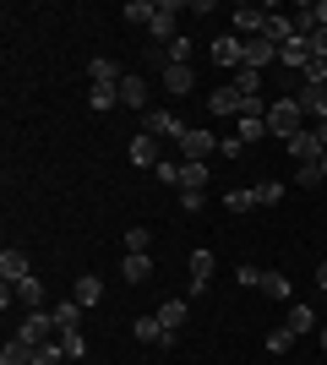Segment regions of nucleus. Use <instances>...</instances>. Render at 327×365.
<instances>
[{
  "mask_svg": "<svg viewBox=\"0 0 327 365\" xmlns=\"http://www.w3.org/2000/svg\"><path fill=\"white\" fill-rule=\"evenodd\" d=\"M316 142H322V148H327V120H322V125H316Z\"/></svg>",
  "mask_w": 327,
  "mask_h": 365,
  "instance_id": "obj_45",
  "label": "nucleus"
},
{
  "mask_svg": "<svg viewBox=\"0 0 327 365\" xmlns=\"http://www.w3.org/2000/svg\"><path fill=\"white\" fill-rule=\"evenodd\" d=\"M262 137H267V115H240V142L251 148V142H262Z\"/></svg>",
  "mask_w": 327,
  "mask_h": 365,
  "instance_id": "obj_26",
  "label": "nucleus"
},
{
  "mask_svg": "<svg viewBox=\"0 0 327 365\" xmlns=\"http://www.w3.org/2000/svg\"><path fill=\"white\" fill-rule=\"evenodd\" d=\"M180 153H186L180 164H207V158L218 153V137L213 131H186V137H180Z\"/></svg>",
  "mask_w": 327,
  "mask_h": 365,
  "instance_id": "obj_6",
  "label": "nucleus"
},
{
  "mask_svg": "<svg viewBox=\"0 0 327 365\" xmlns=\"http://www.w3.org/2000/svg\"><path fill=\"white\" fill-rule=\"evenodd\" d=\"M180 185H186V191H202L207 185V164H180Z\"/></svg>",
  "mask_w": 327,
  "mask_h": 365,
  "instance_id": "obj_33",
  "label": "nucleus"
},
{
  "mask_svg": "<svg viewBox=\"0 0 327 365\" xmlns=\"http://www.w3.org/2000/svg\"><path fill=\"white\" fill-rule=\"evenodd\" d=\"M66 365H77V360H66Z\"/></svg>",
  "mask_w": 327,
  "mask_h": 365,
  "instance_id": "obj_48",
  "label": "nucleus"
},
{
  "mask_svg": "<svg viewBox=\"0 0 327 365\" xmlns=\"http://www.w3.org/2000/svg\"><path fill=\"white\" fill-rule=\"evenodd\" d=\"M279 197H284V185H279V180L251 185V202H256V207H279Z\"/></svg>",
  "mask_w": 327,
  "mask_h": 365,
  "instance_id": "obj_28",
  "label": "nucleus"
},
{
  "mask_svg": "<svg viewBox=\"0 0 327 365\" xmlns=\"http://www.w3.org/2000/svg\"><path fill=\"white\" fill-rule=\"evenodd\" d=\"M213 61L224 66V71H240L246 66V38H234V33H224V38H213Z\"/></svg>",
  "mask_w": 327,
  "mask_h": 365,
  "instance_id": "obj_8",
  "label": "nucleus"
},
{
  "mask_svg": "<svg viewBox=\"0 0 327 365\" xmlns=\"http://www.w3.org/2000/svg\"><path fill=\"white\" fill-rule=\"evenodd\" d=\"M207 109H213L218 120H240V115H246V109H251V98H240V88H234V82H229V88H218L213 98H207Z\"/></svg>",
  "mask_w": 327,
  "mask_h": 365,
  "instance_id": "obj_5",
  "label": "nucleus"
},
{
  "mask_svg": "<svg viewBox=\"0 0 327 365\" xmlns=\"http://www.w3.org/2000/svg\"><path fill=\"white\" fill-rule=\"evenodd\" d=\"M229 28H234V38H262L267 11H262V6H234V11H229Z\"/></svg>",
  "mask_w": 327,
  "mask_h": 365,
  "instance_id": "obj_4",
  "label": "nucleus"
},
{
  "mask_svg": "<svg viewBox=\"0 0 327 365\" xmlns=\"http://www.w3.org/2000/svg\"><path fill=\"white\" fill-rule=\"evenodd\" d=\"M77 322H82V305L77 300H61V305H55V327H61V333H71Z\"/></svg>",
  "mask_w": 327,
  "mask_h": 365,
  "instance_id": "obj_29",
  "label": "nucleus"
},
{
  "mask_svg": "<svg viewBox=\"0 0 327 365\" xmlns=\"http://www.w3.org/2000/svg\"><path fill=\"white\" fill-rule=\"evenodd\" d=\"M164 88L170 93H191V66H164Z\"/></svg>",
  "mask_w": 327,
  "mask_h": 365,
  "instance_id": "obj_30",
  "label": "nucleus"
},
{
  "mask_svg": "<svg viewBox=\"0 0 327 365\" xmlns=\"http://www.w3.org/2000/svg\"><path fill=\"white\" fill-rule=\"evenodd\" d=\"M120 104H131V109L147 104V82H142L137 71H125V76H120Z\"/></svg>",
  "mask_w": 327,
  "mask_h": 365,
  "instance_id": "obj_19",
  "label": "nucleus"
},
{
  "mask_svg": "<svg viewBox=\"0 0 327 365\" xmlns=\"http://www.w3.org/2000/svg\"><path fill=\"white\" fill-rule=\"evenodd\" d=\"M61 349H66V360H82V354H88V338H82V327L61 333Z\"/></svg>",
  "mask_w": 327,
  "mask_h": 365,
  "instance_id": "obj_32",
  "label": "nucleus"
},
{
  "mask_svg": "<svg viewBox=\"0 0 327 365\" xmlns=\"http://www.w3.org/2000/svg\"><path fill=\"white\" fill-rule=\"evenodd\" d=\"M0 365H33V344H22V338H6V349H0Z\"/></svg>",
  "mask_w": 327,
  "mask_h": 365,
  "instance_id": "obj_22",
  "label": "nucleus"
},
{
  "mask_svg": "<svg viewBox=\"0 0 327 365\" xmlns=\"http://www.w3.org/2000/svg\"><path fill=\"white\" fill-rule=\"evenodd\" d=\"M316 289H327V262H322V267H316Z\"/></svg>",
  "mask_w": 327,
  "mask_h": 365,
  "instance_id": "obj_43",
  "label": "nucleus"
},
{
  "mask_svg": "<svg viewBox=\"0 0 327 365\" xmlns=\"http://www.w3.org/2000/svg\"><path fill=\"white\" fill-rule=\"evenodd\" d=\"M207 278H213V251H191V294H202Z\"/></svg>",
  "mask_w": 327,
  "mask_h": 365,
  "instance_id": "obj_18",
  "label": "nucleus"
},
{
  "mask_svg": "<svg viewBox=\"0 0 327 365\" xmlns=\"http://www.w3.org/2000/svg\"><path fill=\"white\" fill-rule=\"evenodd\" d=\"M88 76H93V82H104V88H115V82H120V66H115V61H88Z\"/></svg>",
  "mask_w": 327,
  "mask_h": 365,
  "instance_id": "obj_27",
  "label": "nucleus"
},
{
  "mask_svg": "<svg viewBox=\"0 0 327 365\" xmlns=\"http://www.w3.org/2000/svg\"><path fill=\"white\" fill-rule=\"evenodd\" d=\"M71 300H77L82 311H88V305H98V300H104V278H98V273L77 278V289H71Z\"/></svg>",
  "mask_w": 327,
  "mask_h": 365,
  "instance_id": "obj_16",
  "label": "nucleus"
},
{
  "mask_svg": "<svg viewBox=\"0 0 327 365\" xmlns=\"http://www.w3.org/2000/svg\"><path fill=\"white\" fill-rule=\"evenodd\" d=\"M153 175H158V180H164V185H180V164H175V158H164V164H158Z\"/></svg>",
  "mask_w": 327,
  "mask_h": 365,
  "instance_id": "obj_39",
  "label": "nucleus"
},
{
  "mask_svg": "<svg viewBox=\"0 0 327 365\" xmlns=\"http://www.w3.org/2000/svg\"><path fill=\"white\" fill-rule=\"evenodd\" d=\"M322 180H327V153H322Z\"/></svg>",
  "mask_w": 327,
  "mask_h": 365,
  "instance_id": "obj_46",
  "label": "nucleus"
},
{
  "mask_svg": "<svg viewBox=\"0 0 327 365\" xmlns=\"http://www.w3.org/2000/svg\"><path fill=\"white\" fill-rule=\"evenodd\" d=\"M262 294H267V300H295V289H289V278H284V273H262Z\"/></svg>",
  "mask_w": 327,
  "mask_h": 365,
  "instance_id": "obj_25",
  "label": "nucleus"
},
{
  "mask_svg": "<svg viewBox=\"0 0 327 365\" xmlns=\"http://www.w3.org/2000/svg\"><path fill=\"white\" fill-rule=\"evenodd\" d=\"M120 278H125V284H153V257H131V251H125Z\"/></svg>",
  "mask_w": 327,
  "mask_h": 365,
  "instance_id": "obj_14",
  "label": "nucleus"
},
{
  "mask_svg": "<svg viewBox=\"0 0 327 365\" xmlns=\"http://www.w3.org/2000/svg\"><path fill=\"white\" fill-rule=\"evenodd\" d=\"M218 153H224V158H240V153H246V142H240V137H218Z\"/></svg>",
  "mask_w": 327,
  "mask_h": 365,
  "instance_id": "obj_40",
  "label": "nucleus"
},
{
  "mask_svg": "<svg viewBox=\"0 0 327 365\" xmlns=\"http://www.w3.org/2000/svg\"><path fill=\"white\" fill-rule=\"evenodd\" d=\"M300 131H306V109L295 104V98H273V104H267V137H300Z\"/></svg>",
  "mask_w": 327,
  "mask_h": 365,
  "instance_id": "obj_1",
  "label": "nucleus"
},
{
  "mask_svg": "<svg viewBox=\"0 0 327 365\" xmlns=\"http://www.w3.org/2000/svg\"><path fill=\"white\" fill-rule=\"evenodd\" d=\"M279 66H289V71H306V66H311V44H306V38H289V44L279 49Z\"/></svg>",
  "mask_w": 327,
  "mask_h": 365,
  "instance_id": "obj_15",
  "label": "nucleus"
},
{
  "mask_svg": "<svg viewBox=\"0 0 327 365\" xmlns=\"http://www.w3.org/2000/svg\"><path fill=\"white\" fill-rule=\"evenodd\" d=\"M284 327H289L295 338L316 333V311H311V305H300V300H289V317H284Z\"/></svg>",
  "mask_w": 327,
  "mask_h": 365,
  "instance_id": "obj_13",
  "label": "nucleus"
},
{
  "mask_svg": "<svg viewBox=\"0 0 327 365\" xmlns=\"http://www.w3.org/2000/svg\"><path fill=\"white\" fill-rule=\"evenodd\" d=\"M295 104L306 109V115H316V125L327 120V88H300V93H295Z\"/></svg>",
  "mask_w": 327,
  "mask_h": 365,
  "instance_id": "obj_17",
  "label": "nucleus"
},
{
  "mask_svg": "<svg viewBox=\"0 0 327 365\" xmlns=\"http://www.w3.org/2000/svg\"><path fill=\"white\" fill-rule=\"evenodd\" d=\"M295 349V333H289V327H273V333H267V354H289Z\"/></svg>",
  "mask_w": 327,
  "mask_h": 365,
  "instance_id": "obj_34",
  "label": "nucleus"
},
{
  "mask_svg": "<svg viewBox=\"0 0 327 365\" xmlns=\"http://www.w3.org/2000/svg\"><path fill=\"white\" fill-rule=\"evenodd\" d=\"M11 338H22V344H33V349H38V344H49V338H61V327H55V317H49V311H28V317H22V327H16Z\"/></svg>",
  "mask_w": 327,
  "mask_h": 365,
  "instance_id": "obj_2",
  "label": "nucleus"
},
{
  "mask_svg": "<svg viewBox=\"0 0 327 365\" xmlns=\"http://www.w3.org/2000/svg\"><path fill=\"white\" fill-rule=\"evenodd\" d=\"M229 82H234V88H240V98H251V104L262 98V71H251V66H240V71H234Z\"/></svg>",
  "mask_w": 327,
  "mask_h": 365,
  "instance_id": "obj_20",
  "label": "nucleus"
},
{
  "mask_svg": "<svg viewBox=\"0 0 327 365\" xmlns=\"http://www.w3.org/2000/svg\"><path fill=\"white\" fill-rule=\"evenodd\" d=\"M273 61H279V44H273V38H246V66L251 71H267Z\"/></svg>",
  "mask_w": 327,
  "mask_h": 365,
  "instance_id": "obj_12",
  "label": "nucleus"
},
{
  "mask_svg": "<svg viewBox=\"0 0 327 365\" xmlns=\"http://www.w3.org/2000/svg\"><path fill=\"white\" fill-rule=\"evenodd\" d=\"M322 349H327V322H322Z\"/></svg>",
  "mask_w": 327,
  "mask_h": 365,
  "instance_id": "obj_47",
  "label": "nucleus"
},
{
  "mask_svg": "<svg viewBox=\"0 0 327 365\" xmlns=\"http://www.w3.org/2000/svg\"><path fill=\"white\" fill-rule=\"evenodd\" d=\"M88 104H93V109H120V82H115V88L93 82V93H88Z\"/></svg>",
  "mask_w": 327,
  "mask_h": 365,
  "instance_id": "obj_24",
  "label": "nucleus"
},
{
  "mask_svg": "<svg viewBox=\"0 0 327 365\" xmlns=\"http://www.w3.org/2000/svg\"><path fill=\"white\" fill-rule=\"evenodd\" d=\"M16 300L28 305V311H44V284H38V278H22V284H16Z\"/></svg>",
  "mask_w": 327,
  "mask_h": 365,
  "instance_id": "obj_23",
  "label": "nucleus"
},
{
  "mask_svg": "<svg viewBox=\"0 0 327 365\" xmlns=\"http://www.w3.org/2000/svg\"><path fill=\"white\" fill-rule=\"evenodd\" d=\"M33 365H66V349H61V338H49V344H38V349H33Z\"/></svg>",
  "mask_w": 327,
  "mask_h": 365,
  "instance_id": "obj_31",
  "label": "nucleus"
},
{
  "mask_svg": "<svg viewBox=\"0 0 327 365\" xmlns=\"http://www.w3.org/2000/svg\"><path fill=\"white\" fill-rule=\"evenodd\" d=\"M125 153H131V164H137V169H158V164H164V153H158V137H147V131H137Z\"/></svg>",
  "mask_w": 327,
  "mask_h": 365,
  "instance_id": "obj_9",
  "label": "nucleus"
},
{
  "mask_svg": "<svg viewBox=\"0 0 327 365\" xmlns=\"http://www.w3.org/2000/svg\"><path fill=\"white\" fill-rule=\"evenodd\" d=\"M295 180H300V185H316V180H322V164H300Z\"/></svg>",
  "mask_w": 327,
  "mask_h": 365,
  "instance_id": "obj_41",
  "label": "nucleus"
},
{
  "mask_svg": "<svg viewBox=\"0 0 327 365\" xmlns=\"http://www.w3.org/2000/svg\"><path fill=\"white\" fill-rule=\"evenodd\" d=\"M202 202H207L202 191H180V207H186V213H202Z\"/></svg>",
  "mask_w": 327,
  "mask_h": 365,
  "instance_id": "obj_42",
  "label": "nucleus"
},
{
  "mask_svg": "<svg viewBox=\"0 0 327 365\" xmlns=\"http://www.w3.org/2000/svg\"><path fill=\"white\" fill-rule=\"evenodd\" d=\"M158 322H164L170 333H180V327H186V300H180V294H170V300L158 305Z\"/></svg>",
  "mask_w": 327,
  "mask_h": 365,
  "instance_id": "obj_21",
  "label": "nucleus"
},
{
  "mask_svg": "<svg viewBox=\"0 0 327 365\" xmlns=\"http://www.w3.org/2000/svg\"><path fill=\"white\" fill-rule=\"evenodd\" d=\"M175 16H180V6H175V0H158V11H153V22H147V33H153L158 44L170 49L175 38H180V33H175Z\"/></svg>",
  "mask_w": 327,
  "mask_h": 365,
  "instance_id": "obj_7",
  "label": "nucleus"
},
{
  "mask_svg": "<svg viewBox=\"0 0 327 365\" xmlns=\"http://www.w3.org/2000/svg\"><path fill=\"white\" fill-rule=\"evenodd\" d=\"M147 245H153L147 229H125V251H131V257H147Z\"/></svg>",
  "mask_w": 327,
  "mask_h": 365,
  "instance_id": "obj_35",
  "label": "nucleus"
},
{
  "mask_svg": "<svg viewBox=\"0 0 327 365\" xmlns=\"http://www.w3.org/2000/svg\"><path fill=\"white\" fill-rule=\"evenodd\" d=\"M234 284H240V289H262V267H234Z\"/></svg>",
  "mask_w": 327,
  "mask_h": 365,
  "instance_id": "obj_36",
  "label": "nucleus"
},
{
  "mask_svg": "<svg viewBox=\"0 0 327 365\" xmlns=\"http://www.w3.org/2000/svg\"><path fill=\"white\" fill-rule=\"evenodd\" d=\"M289 153H295V164H322V142H316V125H306L300 137H289Z\"/></svg>",
  "mask_w": 327,
  "mask_h": 365,
  "instance_id": "obj_10",
  "label": "nucleus"
},
{
  "mask_svg": "<svg viewBox=\"0 0 327 365\" xmlns=\"http://www.w3.org/2000/svg\"><path fill=\"white\" fill-rule=\"evenodd\" d=\"M153 11H158V0H131V6H125L131 22H153Z\"/></svg>",
  "mask_w": 327,
  "mask_h": 365,
  "instance_id": "obj_37",
  "label": "nucleus"
},
{
  "mask_svg": "<svg viewBox=\"0 0 327 365\" xmlns=\"http://www.w3.org/2000/svg\"><path fill=\"white\" fill-rule=\"evenodd\" d=\"M224 207H229V213H251L256 202H251V191H224Z\"/></svg>",
  "mask_w": 327,
  "mask_h": 365,
  "instance_id": "obj_38",
  "label": "nucleus"
},
{
  "mask_svg": "<svg viewBox=\"0 0 327 365\" xmlns=\"http://www.w3.org/2000/svg\"><path fill=\"white\" fill-rule=\"evenodd\" d=\"M311 11H316V22H322V28H327V0H322V6H311Z\"/></svg>",
  "mask_w": 327,
  "mask_h": 365,
  "instance_id": "obj_44",
  "label": "nucleus"
},
{
  "mask_svg": "<svg viewBox=\"0 0 327 365\" xmlns=\"http://www.w3.org/2000/svg\"><path fill=\"white\" fill-rule=\"evenodd\" d=\"M142 131L158 137V142H175V148H180V137H186V125L175 120L170 109H147V115H142Z\"/></svg>",
  "mask_w": 327,
  "mask_h": 365,
  "instance_id": "obj_3",
  "label": "nucleus"
},
{
  "mask_svg": "<svg viewBox=\"0 0 327 365\" xmlns=\"http://www.w3.org/2000/svg\"><path fill=\"white\" fill-rule=\"evenodd\" d=\"M0 278H6V284L33 278V273H28V251H22V245H6V251H0Z\"/></svg>",
  "mask_w": 327,
  "mask_h": 365,
  "instance_id": "obj_11",
  "label": "nucleus"
}]
</instances>
